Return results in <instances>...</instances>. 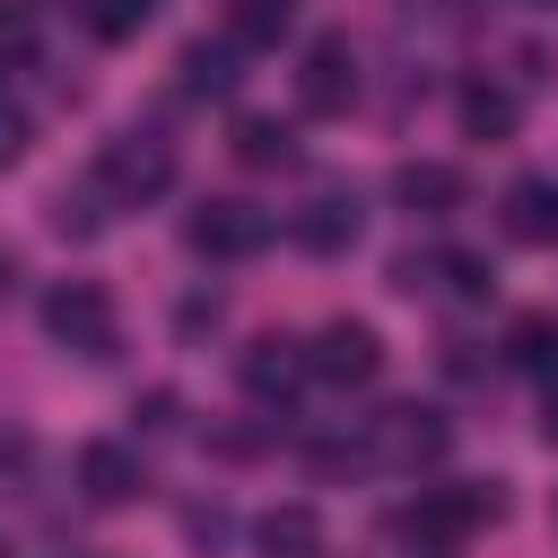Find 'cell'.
<instances>
[{"label":"cell","instance_id":"cell-21","mask_svg":"<svg viewBox=\"0 0 558 558\" xmlns=\"http://www.w3.org/2000/svg\"><path fill=\"white\" fill-rule=\"evenodd\" d=\"M148 17H157V0H96V35L105 44H131Z\"/></svg>","mask_w":558,"mask_h":558},{"label":"cell","instance_id":"cell-18","mask_svg":"<svg viewBox=\"0 0 558 558\" xmlns=\"http://www.w3.org/2000/svg\"><path fill=\"white\" fill-rule=\"evenodd\" d=\"M427 288L480 305V296H488V262H480V253H436V262H427Z\"/></svg>","mask_w":558,"mask_h":558},{"label":"cell","instance_id":"cell-6","mask_svg":"<svg viewBox=\"0 0 558 558\" xmlns=\"http://www.w3.org/2000/svg\"><path fill=\"white\" fill-rule=\"evenodd\" d=\"M305 357H314L323 384H375V375H384V340H375V323H349V314L323 323Z\"/></svg>","mask_w":558,"mask_h":558},{"label":"cell","instance_id":"cell-17","mask_svg":"<svg viewBox=\"0 0 558 558\" xmlns=\"http://www.w3.org/2000/svg\"><path fill=\"white\" fill-rule=\"evenodd\" d=\"M462 131H471V140H506V131H514V96L488 87V78H471V87H462Z\"/></svg>","mask_w":558,"mask_h":558},{"label":"cell","instance_id":"cell-8","mask_svg":"<svg viewBox=\"0 0 558 558\" xmlns=\"http://www.w3.org/2000/svg\"><path fill=\"white\" fill-rule=\"evenodd\" d=\"M78 488H87V506H131V497L148 488V471H140L131 445L96 436V445H78Z\"/></svg>","mask_w":558,"mask_h":558},{"label":"cell","instance_id":"cell-22","mask_svg":"<svg viewBox=\"0 0 558 558\" xmlns=\"http://www.w3.org/2000/svg\"><path fill=\"white\" fill-rule=\"evenodd\" d=\"M26 52H35V17L26 9H0V70H17Z\"/></svg>","mask_w":558,"mask_h":558},{"label":"cell","instance_id":"cell-7","mask_svg":"<svg viewBox=\"0 0 558 558\" xmlns=\"http://www.w3.org/2000/svg\"><path fill=\"white\" fill-rule=\"evenodd\" d=\"M357 96V52H349V35H314L305 44V70H296V105L305 113H340Z\"/></svg>","mask_w":558,"mask_h":558},{"label":"cell","instance_id":"cell-3","mask_svg":"<svg viewBox=\"0 0 558 558\" xmlns=\"http://www.w3.org/2000/svg\"><path fill=\"white\" fill-rule=\"evenodd\" d=\"M445 445H453V418L427 410V401H392V410L366 427V453L392 462V471H427V462H445Z\"/></svg>","mask_w":558,"mask_h":558},{"label":"cell","instance_id":"cell-26","mask_svg":"<svg viewBox=\"0 0 558 558\" xmlns=\"http://www.w3.org/2000/svg\"><path fill=\"white\" fill-rule=\"evenodd\" d=\"M9 270H17V262H9V253H0V288H9Z\"/></svg>","mask_w":558,"mask_h":558},{"label":"cell","instance_id":"cell-25","mask_svg":"<svg viewBox=\"0 0 558 558\" xmlns=\"http://www.w3.org/2000/svg\"><path fill=\"white\" fill-rule=\"evenodd\" d=\"M541 436L558 445V384H549V401H541Z\"/></svg>","mask_w":558,"mask_h":558},{"label":"cell","instance_id":"cell-15","mask_svg":"<svg viewBox=\"0 0 558 558\" xmlns=\"http://www.w3.org/2000/svg\"><path fill=\"white\" fill-rule=\"evenodd\" d=\"M235 52H244V44H183V61H174L183 78H174V87H183V96H227V87H235Z\"/></svg>","mask_w":558,"mask_h":558},{"label":"cell","instance_id":"cell-12","mask_svg":"<svg viewBox=\"0 0 558 558\" xmlns=\"http://www.w3.org/2000/svg\"><path fill=\"white\" fill-rule=\"evenodd\" d=\"M506 235L514 244H558V183L549 174H514L506 183Z\"/></svg>","mask_w":558,"mask_h":558},{"label":"cell","instance_id":"cell-4","mask_svg":"<svg viewBox=\"0 0 558 558\" xmlns=\"http://www.w3.org/2000/svg\"><path fill=\"white\" fill-rule=\"evenodd\" d=\"M44 331L70 349V357H113V296L96 279H61L44 296Z\"/></svg>","mask_w":558,"mask_h":558},{"label":"cell","instance_id":"cell-9","mask_svg":"<svg viewBox=\"0 0 558 558\" xmlns=\"http://www.w3.org/2000/svg\"><path fill=\"white\" fill-rule=\"evenodd\" d=\"M357 227H366V218H357V192H340V183H331V192H314V201L288 218V235H296L305 253H349V244H357Z\"/></svg>","mask_w":558,"mask_h":558},{"label":"cell","instance_id":"cell-5","mask_svg":"<svg viewBox=\"0 0 558 558\" xmlns=\"http://www.w3.org/2000/svg\"><path fill=\"white\" fill-rule=\"evenodd\" d=\"M183 235H192V253H209V262H244V253L270 244V218H262L253 201H201V209L183 218Z\"/></svg>","mask_w":558,"mask_h":558},{"label":"cell","instance_id":"cell-23","mask_svg":"<svg viewBox=\"0 0 558 558\" xmlns=\"http://www.w3.org/2000/svg\"><path fill=\"white\" fill-rule=\"evenodd\" d=\"M17 148H26V113L0 96V166H17Z\"/></svg>","mask_w":558,"mask_h":558},{"label":"cell","instance_id":"cell-11","mask_svg":"<svg viewBox=\"0 0 558 558\" xmlns=\"http://www.w3.org/2000/svg\"><path fill=\"white\" fill-rule=\"evenodd\" d=\"M305 375H314V357H305L296 340H279V331L244 349V392H253V401H288Z\"/></svg>","mask_w":558,"mask_h":558},{"label":"cell","instance_id":"cell-16","mask_svg":"<svg viewBox=\"0 0 558 558\" xmlns=\"http://www.w3.org/2000/svg\"><path fill=\"white\" fill-rule=\"evenodd\" d=\"M235 157L244 166H288L296 157V131L270 122V113H235Z\"/></svg>","mask_w":558,"mask_h":558},{"label":"cell","instance_id":"cell-14","mask_svg":"<svg viewBox=\"0 0 558 558\" xmlns=\"http://www.w3.org/2000/svg\"><path fill=\"white\" fill-rule=\"evenodd\" d=\"M288 26H296V0H235L227 9V44H244V52H270Z\"/></svg>","mask_w":558,"mask_h":558},{"label":"cell","instance_id":"cell-24","mask_svg":"<svg viewBox=\"0 0 558 558\" xmlns=\"http://www.w3.org/2000/svg\"><path fill=\"white\" fill-rule=\"evenodd\" d=\"M183 532H192V541H209V549H218V541H227V514H218V506H201V514H192V523H183Z\"/></svg>","mask_w":558,"mask_h":558},{"label":"cell","instance_id":"cell-19","mask_svg":"<svg viewBox=\"0 0 558 558\" xmlns=\"http://www.w3.org/2000/svg\"><path fill=\"white\" fill-rule=\"evenodd\" d=\"M506 357H514V366H558V323H549V314H523V323L506 331Z\"/></svg>","mask_w":558,"mask_h":558},{"label":"cell","instance_id":"cell-2","mask_svg":"<svg viewBox=\"0 0 558 558\" xmlns=\"http://www.w3.org/2000/svg\"><path fill=\"white\" fill-rule=\"evenodd\" d=\"M166 183H174V148H166L157 131H113V140H105V157H96V192H105L113 209L157 201Z\"/></svg>","mask_w":558,"mask_h":558},{"label":"cell","instance_id":"cell-10","mask_svg":"<svg viewBox=\"0 0 558 558\" xmlns=\"http://www.w3.org/2000/svg\"><path fill=\"white\" fill-rule=\"evenodd\" d=\"M392 201H401L410 218H445V209H462V166H445V157H410V166L392 174Z\"/></svg>","mask_w":558,"mask_h":558},{"label":"cell","instance_id":"cell-13","mask_svg":"<svg viewBox=\"0 0 558 558\" xmlns=\"http://www.w3.org/2000/svg\"><path fill=\"white\" fill-rule=\"evenodd\" d=\"M253 549H262V558H323V523H314V506H270V514L253 523Z\"/></svg>","mask_w":558,"mask_h":558},{"label":"cell","instance_id":"cell-20","mask_svg":"<svg viewBox=\"0 0 558 558\" xmlns=\"http://www.w3.org/2000/svg\"><path fill=\"white\" fill-rule=\"evenodd\" d=\"M105 209H113V201L87 183V192H61V201H52V227H61V235H96V227H105Z\"/></svg>","mask_w":558,"mask_h":558},{"label":"cell","instance_id":"cell-1","mask_svg":"<svg viewBox=\"0 0 558 558\" xmlns=\"http://www.w3.org/2000/svg\"><path fill=\"white\" fill-rule=\"evenodd\" d=\"M506 514V497H497V480H445V488H418V506H401V541L418 549V558H445V549H462L480 523H497Z\"/></svg>","mask_w":558,"mask_h":558}]
</instances>
